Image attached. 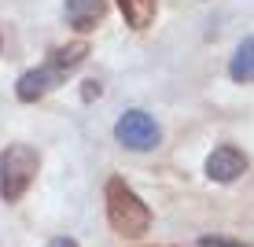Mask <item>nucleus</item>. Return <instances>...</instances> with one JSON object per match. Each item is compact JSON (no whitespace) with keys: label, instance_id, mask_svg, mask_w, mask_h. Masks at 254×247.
<instances>
[{"label":"nucleus","instance_id":"f257e3e1","mask_svg":"<svg viewBox=\"0 0 254 247\" xmlns=\"http://www.w3.org/2000/svg\"><path fill=\"white\" fill-rule=\"evenodd\" d=\"M85 56H89V45H81V41H77V45H66V48H56V56H52L45 67H33V70H26L19 78V85H15L19 100H26V103L41 100V96L48 89H56V85L66 78V70H74Z\"/></svg>","mask_w":254,"mask_h":247},{"label":"nucleus","instance_id":"f03ea898","mask_svg":"<svg viewBox=\"0 0 254 247\" xmlns=\"http://www.w3.org/2000/svg\"><path fill=\"white\" fill-rule=\"evenodd\" d=\"M107 218H111V229L122 236H140L151 225V210L122 177L107 181Z\"/></svg>","mask_w":254,"mask_h":247},{"label":"nucleus","instance_id":"7ed1b4c3","mask_svg":"<svg viewBox=\"0 0 254 247\" xmlns=\"http://www.w3.org/2000/svg\"><path fill=\"white\" fill-rule=\"evenodd\" d=\"M37 166H41V155L33 152L30 144H11L0 152V196L7 203L22 199L26 188L37 177Z\"/></svg>","mask_w":254,"mask_h":247},{"label":"nucleus","instance_id":"20e7f679","mask_svg":"<svg viewBox=\"0 0 254 247\" xmlns=\"http://www.w3.org/2000/svg\"><path fill=\"white\" fill-rule=\"evenodd\" d=\"M115 137H118L122 148H129V152H151V148L162 140V129L147 111H126L115 122Z\"/></svg>","mask_w":254,"mask_h":247},{"label":"nucleus","instance_id":"39448f33","mask_svg":"<svg viewBox=\"0 0 254 247\" xmlns=\"http://www.w3.org/2000/svg\"><path fill=\"white\" fill-rule=\"evenodd\" d=\"M247 155L240 152V148H232V144H221V148H214L206 159V177L210 181H236L240 173H247Z\"/></svg>","mask_w":254,"mask_h":247},{"label":"nucleus","instance_id":"423d86ee","mask_svg":"<svg viewBox=\"0 0 254 247\" xmlns=\"http://www.w3.org/2000/svg\"><path fill=\"white\" fill-rule=\"evenodd\" d=\"M103 11H107L103 0H66V19H70L74 30H92V26H100Z\"/></svg>","mask_w":254,"mask_h":247},{"label":"nucleus","instance_id":"0eeeda50","mask_svg":"<svg viewBox=\"0 0 254 247\" xmlns=\"http://www.w3.org/2000/svg\"><path fill=\"white\" fill-rule=\"evenodd\" d=\"M122 15L133 30H144V26L155 22V11H159V0H118Z\"/></svg>","mask_w":254,"mask_h":247},{"label":"nucleus","instance_id":"6e6552de","mask_svg":"<svg viewBox=\"0 0 254 247\" xmlns=\"http://www.w3.org/2000/svg\"><path fill=\"white\" fill-rule=\"evenodd\" d=\"M251 78H254V37H243L232 56V82L247 85Z\"/></svg>","mask_w":254,"mask_h":247},{"label":"nucleus","instance_id":"1a4fd4ad","mask_svg":"<svg viewBox=\"0 0 254 247\" xmlns=\"http://www.w3.org/2000/svg\"><path fill=\"white\" fill-rule=\"evenodd\" d=\"M48 247H77L74 240H70V236H56V240H52Z\"/></svg>","mask_w":254,"mask_h":247}]
</instances>
